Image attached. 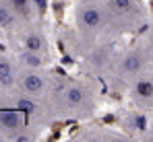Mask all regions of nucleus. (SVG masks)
Masks as SVG:
<instances>
[{
    "label": "nucleus",
    "mask_w": 153,
    "mask_h": 142,
    "mask_svg": "<svg viewBox=\"0 0 153 142\" xmlns=\"http://www.w3.org/2000/svg\"><path fill=\"white\" fill-rule=\"evenodd\" d=\"M0 21H6V15H4V10L0 8Z\"/></svg>",
    "instance_id": "13"
},
{
    "label": "nucleus",
    "mask_w": 153,
    "mask_h": 142,
    "mask_svg": "<svg viewBox=\"0 0 153 142\" xmlns=\"http://www.w3.org/2000/svg\"><path fill=\"white\" fill-rule=\"evenodd\" d=\"M27 64H31V66H39V58H37V56H27Z\"/></svg>",
    "instance_id": "12"
},
{
    "label": "nucleus",
    "mask_w": 153,
    "mask_h": 142,
    "mask_svg": "<svg viewBox=\"0 0 153 142\" xmlns=\"http://www.w3.org/2000/svg\"><path fill=\"white\" fill-rule=\"evenodd\" d=\"M25 46H27V49H31V52H35V49H39L42 47V39L39 37H27V41H25Z\"/></svg>",
    "instance_id": "8"
},
{
    "label": "nucleus",
    "mask_w": 153,
    "mask_h": 142,
    "mask_svg": "<svg viewBox=\"0 0 153 142\" xmlns=\"http://www.w3.org/2000/svg\"><path fill=\"white\" fill-rule=\"evenodd\" d=\"M25 89L29 91V93H39L42 91V87H44V82H42V78L39 76H35V74H29V76H25Z\"/></svg>",
    "instance_id": "2"
},
{
    "label": "nucleus",
    "mask_w": 153,
    "mask_h": 142,
    "mask_svg": "<svg viewBox=\"0 0 153 142\" xmlns=\"http://www.w3.org/2000/svg\"><path fill=\"white\" fill-rule=\"evenodd\" d=\"M100 21H102V15H100L97 8H87V10H83V23L87 25V27H97Z\"/></svg>",
    "instance_id": "1"
},
{
    "label": "nucleus",
    "mask_w": 153,
    "mask_h": 142,
    "mask_svg": "<svg viewBox=\"0 0 153 142\" xmlns=\"http://www.w3.org/2000/svg\"><path fill=\"white\" fill-rule=\"evenodd\" d=\"M13 2H15V4H19V6H23V4H25L27 0H13Z\"/></svg>",
    "instance_id": "14"
},
{
    "label": "nucleus",
    "mask_w": 153,
    "mask_h": 142,
    "mask_svg": "<svg viewBox=\"0 0 153 142\" xmlns=\"http://www.w3.org/2000/svg\"><path fill=\"white\" fill-rule=\"evenodd\" d=\"M134 124H137V128H139V130H145V126H147V119L143 118V116H137Z\"/></svg>",
    "instance_id": "10"
},
{
    "label": "nucleus",
    "mask_w": 153,
    "mask_h": 142,
    "mask_svg": "<svg viewBox=\"0 0 153 142\" xmlns=\"http://www.w3.org/2000/svg\"><path fill=\"white\" fill-rule=\"evenodd\" d=\"M66 99H68V103H73V105H79V103H83V91L81 89H68V93H66Z\"/></svg>",
    "instance_id": "6"
},
{
    "label": "nucleus",
    "mask_w": 153,
    "mask_h": 142,
    "mask_svg": "<svg viewBox=\"0 0 153 142\" xmlns=\"http://www.w3.org/2000/svg\"><path fill=\"white\" fill-rule=\"evenodd\" d=\"M124 70H128V72H134V70H139V66H141V60L137 58V56H130V58H126L124 60Z\"/></svg>",
    "instance_id": "7"
},
{
    "label": "nucleus",
    "mask_w": 153,
    "mask_h": 142,
    "mask_svg": "<svg viewBox=\"0 0 153 142\" xmlns=\"http://www.w3.org/2000/svg\"><path fill=\"white\" fill-rule=\"evenodd\" d=\"M0 82L2 85H10L13 82V70L6 62H0Z\"/></svg>",
    "instance_id": "5"
},
{
    "label": "nucleus",
    "mask_w": 153,
    "mask_h": 142,
    "mask_svg": "<svg viewBox=\"0 0 153 142\" xmlns=\"http://www.w3.org/2000/svg\"><path fill=\"white\" fill-rule=\"evenodd\" d=\"M137 93H139V97H145V99L153 97V82L151 80H139L137 82Z\"/></svg>",
    "instance_id": "4"
},
{
    "label": "nucleus",
    "mask_w": 153,
    "mask_h": 142,
    "mask_svg": "<svg viewBox=\"0 0 153 142\" xmlns=\"http://www.w3.org/2000/svg\"><path fill=\"white\" fill-rule=\"evenodd\" d=\"M19 107H21V109H25V111H31V109H33V103L23 99V101H19Z\"/></svg>",
    "instance_id": "11"
},
{
    "label": "nucleus",
    "mask_w": 153,
    "mask_h": 142,
    "mask_svg": "<svg viewBox=\"0 0 153 142\" xmlns=\"http://www.w3.org/2000/svg\"><path fill=\"white\" fill-rule=\"evenodd\" d=\"M114 6L118 10H128L130 8V0H114Z\"/></svg>",
    "instance_id": "9"
},
{
    "label": "nucleus",
    "mask_w": 153,
    "mask_h": 142,
    "mask_svg": "<svg viewBox=\"0 0 153 142\" xmlns=\"http://www.w3.org/2000/svg\"><path fill=\"white\" fill-rule=\"evenodd\" d=\"M0 124H2L4 128H17V124H19V113H15V111H2V113H0Z\"/></svg>",
    "instance_id": "3"
}]
</instances>
